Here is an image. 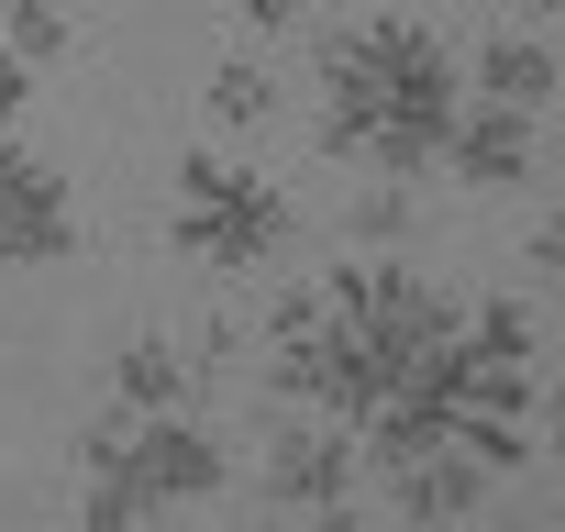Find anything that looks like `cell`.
Returning <instances> with one entry per match:
<instances>
[{
  "label": "cell",
  "mask_w": 565,
  "mask_h": 532,
  "mask_svg": "<svg viewBox=\"0 0 565 532\" xmlns=\"http://www.w3.org/2000/svg\"><path fill=\"white\" fill-rule=\"evenodd\" d=\"M0 45H12L23 67H56L78 34H67V12H56V0H12V23H0Z\"/></svg>",
  "instance_id": "cell-11"
},
{
  "label": "cell",
  "mask_w": 565,
  "mask_h": 532,
  "mask_svg": "<svg viewBox=\"0 0 565 532\" xmlns=\"http://www.w3.org/2000/svg\"><path fill=\"white\" fill-rule=\"evenodd\" d=\"M388 477V510L399 521H477L488 499H499V477L466 455V444H422V455H399V466H377Z\"/></svg>",
  "instance_id": "cell-7"
},
{
  "label": "cell",
  "mask_w": 565,
  "mask_h": 532,
  "mask_svg": "<svg viewBox=\"0 0 565 532\" xmlns=\"http://www.w3.org/2000/svg\"><path fill=\"white\" fill-rule=\"evenodd\" d=\"M189 389H200V366H189L178 333H134V344L111 355V400H122V411H189Z\"/></svg>",
  "instance_id": "cell-9"
},
{
  "label": "cell",
  "mask_w": 565,
  "mask_h": 532,
  "mask_svg": "<svg viewBox=\"0 0 565 532\" xmlns=\"http://www.w3.org/2000/svg\"><path fill=\"white\" fill-rule=\"evenodd\" d=\"M477 100H510V111H554V23H499L466 67H455Z\"/></svg>",
  "instance_id": "cell-8"
},
{
  "label": "cell",
  "mask_w": 565,
  "mask_h": 532,
  "mask_svg": "<svg viewBox=\"0 0 565 532\" xmlns=\"http://www.w3.org/2000/svg\"><path fill=\"white\" fill-rule=\"evenodd\" d=\"M233 12H244V34H289V23L311 12V0H233Z\"/></svg>",
  "instance_id": "cell-14"
},
{
  "label": "cell",
  "mask_w": 565,
  "mask_h": 532,
  "mask_svg": "<svg viewBox=\"0 0 565 532\" xmlns=\"http://www.w3.org/2000/svg\"><path fill=\"white\" fill-rule=\"evenodd\" d=\"M433 167H455L466 189H521V178L543 167V111H510V100H477V89H466Z\"/></svg>",
  "instance_id": "cell-6"
},
{
  "label": "cell",
  "mask_w": 565,
  "mask_h": 532,
  "mask_svg": "<svg viewBox=\"0 0 565 532\" xmlns=\"http://www.w3.org/2000/svg\"><path fill=\"white\" fill-rule=\"evenodd\" d=\"M499 12H510V23H554V0H499Z\"/></svg>",
  "instance_id": "cell-15"
},
{
  "label": "cell",
  "mask_w": 565,
  "mask_h": 532,
  "mask_svg": "<svg viewBox=\"0 0 565 532\" xmlns=\"http://www.w3.org/2000/svg\"><path fill=\"white\" fill-rule=\"evenodd\" d=\"M23 100H34V67H23L12 45H0V134H12V123H23Z\"/></svg>",
  "instance_id": "cell-13"
},
{
  "label": "cell",
  "mask_w": 565,
  "mask_h": 532,
  "mask_svg": "<svg viewBox=\"0 0 565 532\" xmlns=\"http://www.w3.org/2000/svg\"><path fill=\"white\" fill-rule=\"evenodd\" d=\"M233 488V455L189 422V411H100L89 433H78V510L100 521V532H122V521H156V510H211Z\"/></svg>",
  "instance_id": "cell-2"
},
{
  "label": "cell",
  "mask_w": 565,
  "mask_h": 532,
  "mask_svg": "<svg viewBox=\"0 0 565 532\" xmlns=\"http://www.w3.org/2000/svg\"><path fill=\"white\" fill-rule=\"evenodd\" d=\"M255 499L289 510V521H344V510H355V433H344L333 411L266 400V433H255Z\"/></svg>",
  "instance_id": "cell-4"
},
{
  "label": "cell",
  "mask_w": 565,
  "mask_h": 532,
  "mask_svg": "<svg viewBox=\"0 0 565 532\" xmlns=\"http://www.w3.org/2000/svg\"><path fill=\"white\" fill-rule=\"evenodd\" d=\"M266 111H277V78H266V56H222V67H211V123H222V134H255Z\"/></svg>",
  "instance_id": "cell-10"
},
{
  "label": "cell",
  "mask_w": 565,
  "mask_h": 532,
  "mask_svg": "<svg viewBox=\"0 0 565 532\" xmlns=\"http://www.w3.org/2000/svg\"><path fill=\"white\" fill-rule=\"evenodd\" d=\"M0 23H12V0H0Z\"/></svg>",
  "instance_id": "cell-16"
},
{
  "label": "cell",
  "mask_w": 565,
  "mask_h": 532,
  "mask_svg": "<svg viewBox=\"0 0 565 532\" xmlns=\"http://www.w3.org/2000/svg\"><path fill=\"white\" fill-rule=\"evenodd\" d=\"M399 233H411V189L388 178V189H366V200H355V244H399Z\"/></svg>",
  "instance_id": "cell-12"
},
{
  "label": "cell",
  "mask_w": 565,
  "mask_h": 532,
  "mask_svg": "<svg viewBox=\"0 0 565 532\" xmlns=\"http://www.w3.org/2000/svg\"><path fill=\"white\" fill-rule=\"evenodd\" d=\"M455 100H466V78H455V56H444V34L433 23H411V12H377V23H344V34H322V156H344V167H377V178H433V156H444V123H455Z\"/></svg>",
  "instance_id": "cell-1"
},
{
  "label": "cell",
  "mask_w": 565,
  "mask_h": 532,
  "mask_svg": "<svg viewBox=\"0 0 565 532\" xmlns=\"http://www.w3.org/2000/svg\"><path fill=\"white\" fill-rule=\"evenodd\" d=\"M167 244H178L189 266H233V278H255V266H277V255H289V200H277L255 167H222V156H178Z\"/></svg>",
  "instance_id": "cell-3"
},
{
  "label": "cell",
  "mask_w": 565,
  "mask_h": 532,
  "mask_svg": "<svg viewBox=\"0 0 565 532\" xmlns=\"http://www.w3.org/2000/svg\"><path fill=\"white\" fill-rule=\"evenodd\" d=\"M78 255V200L34 145H0V266H56Z\"/></svg>",
  "instance_id": "cell-5"
}]
</instances>
